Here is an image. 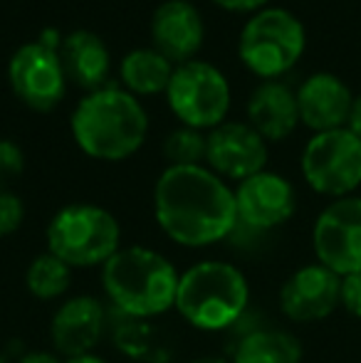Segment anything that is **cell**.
Listing matches in <instances>:
<instances>
[{
	"label": "cell",
	"instance_id": "cell-1",
	"mask_svg": "<svg viewBox=\"0 0 361 363\" xmlns=\"http://www.w3.org/2000/svg\"><path fill=\"white\" fill-rule=\"evenodd\" d=\"M154 216L171 242L211 247L238 228L235 191L208 166H169L154 186Z\"/></svg>",
	"mask_w": 361,
	"mask_h": 363
},
{
	"label": "cell",
	"instance_id": "cell-2",
	"mask_svg": "<svg viewBox=\"0 0 361 363\" xmlns=\"http://www.w3.org/2000/svg\"><path fill=\"white\" fill-rule=\"evenodd\" d=\"M181 272L166 255L144 245L121 247L101 267L106 301L126 319H156L176 306Z\"/></svg>",
	"mask_w": 361,
	"mask_h": 363
},
{
	"label": "cell",
	"instance_id": "cell-3",
	"mask_svg": "<svg viewBox=\"0 0 361 363\" xmlns=\"http://www.w3.org/2000/svg\"><path fill=\"white\" fill-rule=\"evenodd\" d=\"M72 136L82 153L96 161L131 158L146 141L149 116L134 94L126 89L89 91L72 111Z\"/></svg>",
	"mask_w": 361,
	"mask_h": 363
},
{
	"label": "cell",
	"instance_id": "cell-4",
	"mask_svg": "<svg viewBox=\"0 0 361 363\" xmlns=\"http://www.w3.org/2000/svg\"><path fill=\"white\" fill-rule=\"evenodd\" d=\"M176 311L198 331H231L250 309V284L226 259H201L181 272Z\"/></svg>",
	"mask_w": 361,
	"mask_h": 363
},
{
	"label": "cell",
	"instance_id": "cell-5",
	"mask_svg": "<svg viewBox=\"0 0 361 363\" xmlns=\"http://www.w3.org/2000/svg\"><path fill=\"white\" fill-rule=\"evenodd\" d=\"M48 252L72 269L104 267L121 250L119 220L94 203H70L60 208L45 230Z\"/></svg>",
	"mask_w": 361,
	"mask_h": 363
},
{
	"label": "cell",
	"instance_id": "cell-6",
	"mask_svg": "<svg viewBox=\"0 0 361 363\" xmlns=\"http://www.w3.org/2000/svg\"><path fill=\"white\" fill-rule=\"evenodd\" d=\"M307 48V30L302 20L284 8H262L243 25L238 55L243 65L270 82L282 77L302 60Z\"/></svg>",
	"mask_w": 361,
	"mask_h": 363
},
{
	"label": "cell",
	"instance_id": "cell-7",
	"mask_svg": "<svg viewBox=\"0 0 361 363\" xmlns=\"http://www.w3.org/2000/svg\"><path fill=\"white\" fill-rule=\"evenodd\" d=\"M302 178L314 193L337 201L361 188V139L344 129L312 134L299 158Z\"/></svg>",
	"mask_w": 361,
	"mask_h": 363
},
{
	"label": "cell",
	"instance_id": "cell-8",
	"mask_svg": "<svg viewBox=\"0 0 361 363\" xmlns=\"http://www.w3.org/2000/svg\"><path fill=\"white\" fill-rule=\"evenodd\" d=\"M171 111L183 126L211 131L221 126L231 109V84L226 74L211 62L191 60L176 65L171 84L166 89Z\"/></svg>",
	"mask_w": 361,
	"mask_h": 363
},
{
	"label": "cell",
	"instance_id": "cell-9",
	"mask_svg": "<svg viewBox=\"0 0 361 363\" xmlns=\"http://www.w3.org/2000/svg\"><path fill=\"white\" fill-rule=\"evenodd\" d=\"M314 262L339 277L361 272V196L329 201L312 225Z\"/></svg>",
	"mask_w": 361,
	"mask_h": 363
},
{
	"label": "cell",
	"instance_id": "cell-10",
	"mask_svg": "<svg viewBox=\"0 0 361 363\" xmlns=\"http://www.w3.org/2000/svg\"><path fill=\"white\" fill-rule=\"evenodd\" d=\"M8 82L13 94L38 111L57 106L67 91V74L60 62V52L40 40L15 50L8 62Z\"/></svg>",
	"mask_w": 361,
	"mask_h": 363
},
{
	"label": "cell",
	"instance_id": "cell-11",
	"mask_svg": "<svg viewBox=\"0 0 361 363\" xmlns=\"http://www.w3.org/2000/svg\"><path fill=\"white\" fill-rule=\"evenodd\" d=\"M235 208L238 223L267 235L289 223L297 213V191L284 176L265 168L238 183Z\"/></svg>",
	"mask_w": 361,
	"mask_h": 363
},
{
	"label": "cell",
	"instance_id": "cell-12",
	"mask_svg": "<svg viewBox=\"0 0 361 363\" xmlns=\"http://www.w3.org/2000/svg\"><path fill=\"white\" fill-rule=\"evenodd\" d=\"M339 274L319 262H307L279 287V311L292 324H317L339 309Z\"/></svg>",
	"mask_w": 361,
	"mask_h": 363
},
{
	"label": "cell",
	"instance_id": "cell-13",
	"mask_svg": "<svg viewBox=\"0 0 361 363\" xmlns=\"http://www.w3.org/2000/svg\"><path fill=\"white\" fill-rule=\"evenodd\" d=\"M206 163L223 181H245L267 166V141L248 121H223L208 131Z\"/></svg>",
	"mask_w": 361,
	"mask_h": 363
},
{
	"label": "cell",
	"instance_id": "cell-14",
	"mask_svg": "<svg viewBox=\"0 0 361 363\" xmlns=\"http://www.w3.org/2000/svg\"><path fill=\"white\" fill-rule=\"evenodd\" d=\"M109 329V314L101 299L89 294L70 296L57 306L50 321V341L62 359L94 354Z\"/></svg>",
	"mask_w": 361,
	"mask_h": 363
},
{
	"label": "cell",
	"instance_id": "cell-15",
	"mask_svg": "<svg viewBox=\"0 0 361 363\" xmlns=\"http://www.w3.org/2000/svg\"><path fill=\"white\" fill-rule=\"evenodd\" d=\"M354 94L349 84L334 72H314L299 84V121L314 134L344 129L352 111Z\"/></svg>",
	"mask_w": 361,
	"mask_h": 363
},
{
	"label": "cell",
	"instance_id": "cell-16",
	"mask_svg": "<svg viewBox=\"0 0 361 363\" xmlns=\"http://www.w3.org/2000/svg\"><path fill=\"white\" fill-rule=\"evenodd\" d=\"M206 38V25L198 8L188 0H164L151 15L154 48L171 62H191Z\"/></svg>",
	"mask_w": 361,
	"mask_h": 363
},
{
	"label": "cell",
	"instance_id": "cell-17",
	"mask_svg": "<svg viewBox=\"0 0 361 363\" xmlns=\"http://www.w3.org/2000/svg\"><path fill=\"white\" fill-rule=\"evenodd\" d=\"M248 124L265 141H282L297 129L299 106L297 91L277 79L262 82L248 99Z\"/></svg>",
	"mask_w": 361,
	"mask_h": 363
},
{
	"label": "cell",
	"instance_id": "cell-18",
	"mask_svg": "<svg viewBox=\"0 0 361 363\" xmlns=\"http://www.w3.org/2000/svg\"><path fill=\"white\" fill-rule=\"evenodd\" d=\"M57 52L67 82L89 91L101 89L109 77L111 57L99 35L91 30H74L62 40Z\"/></svg>",
	"mask_w": 361,
	"mask_h": 363
},
{
	"label": "cell",
	"instance_id": "cell-19",
	"mask_svg": "<svg viewBox=\"0 0 361 363\" xmlns=\"http://www.w3.org/2000/svg\"><path fill=\"white\" fill-rule=\"evenodd\" d=\"M302 341L287 329L257 326L235 341L231 363H302Z\"/></svg>",
	"mask_w": 361,
	"mask_h": 363
},
{
	"label": "cell",
	"instance_id": "cell-20",
	"mask_svg": "<svg viewBox=\"0 0 361 363\" xmlns=\"http://www.w3.org/2000/svg\"><path fill=\"white\" fill-rule=\"evenodd\" d=\"M174 69V62L169 57H164L156 48H139L131 50L121 60L119 74L129 94L151 96L169 89Z\"/></svg>",
	"mask_w": 361,
	"mask_h": 363
},
{
	"label": "cell",
	"instance_id": "cell-21",
	"mask_svg": "<svg viewBox=\"0 0 361 363\" xmlns=\"http://www.w3.org/2000/svg\"><path fill=\"white\" fill-rule=\"evenodd\" d=\"M70 284H72V267L48 250L33 257V262L25 269V287L40 301L60 299L67 294Z\"/></svg>",
	"mask_w": 361,
	"mask_h": 363
},
{
	"label": "cell",
	"instance_id": "cell-22",
	"mask_svg": "<svg viewBox=\"0 0 361 363\" xmlns=\"http://www.w3.org/2000/svg\"><path fill=\"white\" fill-rule=\"evenodd\" d=\"M208 148V134L191 126L174 129L164 141V156L169 166H203Z\"/></svg>",
	"mask_w": 361,
	"mask_h": 363
},
{
	"label": "cell",
	"instance_id": "cell-23",
	"mask_svg": "<svg viewBox=\"0 0 361 363\" xmlns=\"http://www.w3.org/2000/svg\"><path fill=\"white\" fill-rule=\"evenodd\" d=\"M25 171V153L15 141L0 139V191H10Z\"/></svg>",
	"mask_w": 361,
	"mask_h": 363
},
{
	"label": "cell",
	"instance_id": "cell-24",
	"mask_svg": "<svg viewBox=\"0 0 361 363\" xmlns=\"http://www.w3.org/2000/svg\"><path fill=\"white\" fill-rule=\"evenodd\" d=\"M25 223V203L13 191H0V238H10Z\"/></svg>",
	"mask_w": 361,
	"mask_h": 363
},
{
	"label": "cell",
	"instance_id": "cell-25",
	"mask_svg": "<svg viewBox=\"0 0 361 363\" xmlns=\"http://www.w3.org/2000/svg\"><path fill=\"white\" fill-rule=\"evenodd\" d=\"M339 309L347 311L352 319L361 321V272L342 277V289H339Z\"/></svg>",
	"mask_w": 361,
	"mask_h": 363
},
{
	"label": "cell",
	"instance_id": "cell-26",
	"mask_svg": "<svg viewBox=\"0 0 361 363\" xmlns=\"http://www.w3.org/2000/svg\"><path fill=\"white\" fill-rule=\"evenodd\" d=\"M213 3L226 10H233V13H257L267 0H213Z\"/></svg>",
	"mask_w": 361,
	"mask_h": 363
},
{
	"label": "cell",
	"instance_id": "cell-27",
	"mask_svg": "<svg viewBox=\"0 0 361 363\" xmlns=\"http://www.w3.org/2000/svg\"><path fill=\"white\" fill-rule=\"evenodd\" d=\"M18 363H65V359L55 351H25Z\"/></svg>",
	"mask_w": 361,
	"mask_h": 363
},
{
	"label": "cell",
	"instance_id": "cell-28",
	"mask_svg": "<svg viewBox=\"0 0 361 363\" xmlns=\"http://www.w3.org/2000/svg\"><path fill=\"white\" fill-rule=\"evenodd\" d=\"M347 129L352 131V134H357L359 139H361V94L354 96V101H352V111H349Z\"/></svg>",
	"mask_w": 361,
	"mask_h": 363
},
{
	"label": "cell",
	"instance_id": "cell-29",
	"mask_svg": "<svg viewBox=\"0 0 361 363\" xmlns=\"http://www.w3.org/2000/svg\"><path fill=\"white\" fill-rule=\"evenodd\" d=\"M65 363H109L96 354H87V356H77V359H65Z\"/></svg>",
	"mask_w": 361,
	"mask_h": 363
},
{
	"label": "cell",
	"instance_id": "cell-30",
	"mask_svg": "<svg viewBox=\"0 0 361 363\" xmlns=\"http://www.w3.org/2000/svg\"><path fill=\"white\" fill-rule=\"evenodd\" d=\"M191 363H231V359H221V356H203V359H196Z\"/></svg>",
	"mask_w": 361,
	"mask_h": 363
},
{
	"label": "cell",
	"instance_id": "cell-31",
	"mask_svg": "<svg viewBox=\"0 0 361 363\" xmlns=\"http://www.w3.org/2000/svg\"><path fill=\"white\" fill-rule=\"evenodd\" d=\"M0 363H10V361H8V356H5V354H0Z\"/></svg>",
	"mask_w": 361,
	"mask_h": 363
}]
</instances>
